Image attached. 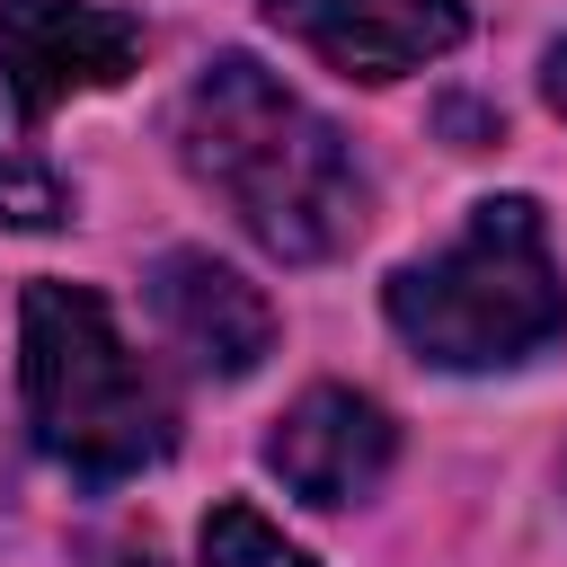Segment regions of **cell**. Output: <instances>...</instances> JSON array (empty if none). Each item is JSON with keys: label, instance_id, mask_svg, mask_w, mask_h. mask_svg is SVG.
<instances>
[{"label": "cell", "instance_id": "6", "mask_svg": "<svg viewBox=\"0 0 567 567\" xmlns=\"http://www.w3.org/2000/svg\"><path fill=\"white\" fill-rule=\"evenodd\" d=\"M266 18L346 80L425 71L470 35V0H266Z\"/></svg>", "mask_w": 567, "mask_h": 567}, {"label": "cell", "instance_id": "7", "mask_svg": "<svg viewBox=\"0 0 567 567\" xmlns=\"http://www.w3.org/2000/svg\"><path fill=\"white\" fill-rule=\"evenodd\" d=\"M151 310H159V328L177 337V354L204 363L213 381L257 372L266 346H275V310H266V292H257L239 266L204 257V248H168V257L151 266Z\"/></svg>", "mask_w": 567, "mask_h": 567}, {"label": "cell", "instance_id": "8", "mask_svg": "<svg viewBox=\"0 0 567 567\" xmlns=\"http://www.w3.org/2000/svg\"><path fill=\"white\" fill-rule=\"evenodd\" d=\"M204 567H310L257 505H213L204 514Z\"/></svg>", "mask_w": 567, "mask_h": 567}, {"label": "cell", "instance_id": "1", "mask_svg": "<svg viewBox=\"0 0 567 567\" xmlns=\"http://www.w3.org/2000/svg\"><path fill=\"white\" fill-rule=\"evenodd\" d=\"M177 151L284 266H319L363 230V168L346 133L248 53H213L195 71L177 106Z\"/></svg>", "mask_w": 567, "mask_h": 567}, {"label": "cell", "instance_id": "2", "mask_svg": "<svg viewBox=\"0 0 567 567\" xmlns=\"http://www.w3.org/2000/svg\"><path fill=\"white\" fill-rule=\"evenodd\" d=\"M18 381H27V425L53 470L80 487L133 478L177 443V408L159 372L124 346L115 310L89 284H27L18 301Z\"/></svg>", "mask_w": 567, "mask_h": 567}, {"label": "cell", "instance_id": "3", "mask_svg": "<svg viewBox=\"0 0 567 567\" xmlns=\"http://www.w3.org/2000/svg\"><path fill=\"white\" fill-rule=\"evenodd\" d=\"M381 310L443 372H505V363L540 354L567 328V284H558L540 204L532 195H487L452 248L390 275Z\"/></svg>", "mask_w": 567, "mask_h": 567}, {"label": "cell", "instance_id": "4", "mask_svg": "<svg viewBox=\"0 0 567 567\" xmlns=\"http://www.w3.org/2000/svg\"><path fill=\"white\" fill-rule=\"evenodd\" d=\"M142 62V27L124 9H89V0H0V71L9 97L44 124L53 106L115 89Z\"/></svg>", "mask_w": 567, "mask_h": 567}, {"label": "cell", "instance_id": "11", "mask_svg": "<svg viewBox=\"0 0 567 567\" xmlns=\"http://www.w3.org/2000/svg\"><path fill=\"white\" fill-rule=\"evenodd\" d=\"M106 567H159V549H115Z\"/></svg>", "mask_w": 567, "mask_h": 567}, {"label": "cell", "instance_id": "10", "mask_svg": "<svg viewBox=\"0 0 567 567\" xmlns=\"http://www.w3.org/2000/svg\"><path fill=\"white\" fill-rule=\"evenodd\" d=\"M540 89H549V106L567 115V44H549V62H540Z\"/></svg>", "mask_w": 567, "mask_h": 567}, {"label": "cell", "instance_id": "9", "mask_svg": "<svg viewBox=\"0 0 567 567\" xmlns=\"http://www.w3.org/2000/svg\"><path fill=\"white\" fill-rule=\"evenodd\" d=\"M71 213V186L35 159V151H18L9 133H0V221L9 230H53Z\"/></svg>", "mask_w": 567, "mask_h": 567}, {"label": "cell", "instance_id": "5", "mask_svg": "<svg viewBox=\"0 0 567 567\" xmlns=\"http://www.w3.org/2000/svg\"><path fill=\"white\" fill-rule=\"evenodd\" d=\"M390 461H399L390 408L363 399V390H346V381L301 390V399L275 416V434H266V470H275L301 505H354V496H372V487L390 478Z\"/></svg>", "mask_w": 567, "mask_h": 567}]
</instances>
